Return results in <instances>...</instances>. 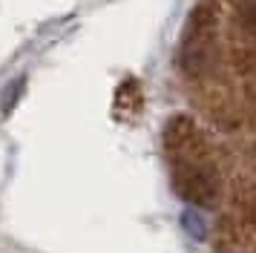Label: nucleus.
<instances>
[{"instance_id":"nucleus-1","label":"nucleus","mask_w":256,"mask_h":253,"mask_svg":"<svg viewBox=\"0 0 256 253\" xmlns=\"http://www.w3.org/2000/svg\"><path fill=\"white\" fill-rule=\"evenodd\" d=\"M216 20H219V6L216 0H198L190 20L184 29V40H182V69L187 75H202L213 66L216 60Z\"/></svg>"},{"instance_id":"nucleus-3","label":"nucleus","mask_w":256,"mask_h":253,"mask_svg":"<svg viewBox=\"0 0 256 253\" xmlns=\"http://www.w3.org/2000/svg\"><path fill=\"white\" fill-rule=\"evenodd\" d=\"M24 86H26V78H18L14 84H9V90H6V98H3V115H9L14 106H18L20 95H24Z\"/></svg>"},{"instance_id":"nucleus-4","label":"nucleus","mask_w":256,"mask_h":253,"mask_svg":"<svg viewBox=\"0 0 256 253\" xmlns=\"http://www.w3.org/2000/svg\"><path fill=\"white\" fill-rule=\"evenodd\" d=\"M244 20L250 23V26H256V3H250V6L244 9Z\"/></svg>"},{"instance_id":"nucleus-2","label":"nucleus","mask_w":256,"mask_h":253,"mask_svg":"<svg viewBox=\"0 0 256 253\" xmlns=\"http://www.w3.org/2000/svg\"><path fill=\"white\" fill-rule=\"evenodd\" d=\"M182 224H184V230L193 236V239H204V236H208V230H204V218L198 216L196 210H184Z\"/></svg>"}]
</instances>
